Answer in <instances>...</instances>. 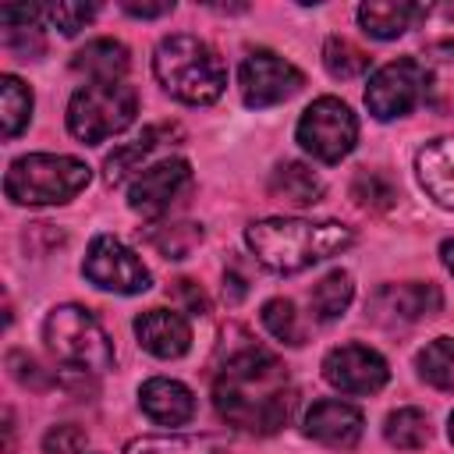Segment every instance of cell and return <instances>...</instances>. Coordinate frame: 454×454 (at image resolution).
<instances>
[{
  "label": "cell",
  "mask_w": 454,
  "mask_h": 454,
  "mask_svg": "<svg viewBox=\"0 0 454 454\" xmlns=\"http://www.w3.org/2000/svg\"><path fill=\"white\" fill-rule=\"evenodd\" d=\"M213 404L223 422L245 433H277L287 426L294 411V390L287 387V369L273 351L255 344L252 337L238 333V340L223 344Z\"/></svg>",
  "instance_id": "cell-1"
},
{
  "label": "cell",
  "mask_w": 454,
  "mask_h": 454,
  "mask_svg": "<svg viewBox=\"0 0 454 454\" xmlns=\"http://www.w3.org/2000/svg\"><path fill=\"white\" fill-rule=\"evenodd\" d=\"M355 241V231L337 220H298V216H266L245 227L248 252L273 273H301L312 262H323L344 252Z\"/></svg>",
  "instance_id": "cell-2"
},
{
  "label": "cell",
  "mask_w": 454,
  "mask_h": 454,
  "mask_svg": "<svg viewBox=\"0 0 454 454\" xmlns=\"http://www.w3.org/2000/svg\"><path fill=\"white\" fill-rule=\"evenodd\" d=\"M153 74L174 99L192 106L216 103L227 89V67L220 53L188 32H174L160 39L153 53Z\"/></svg>",
  "instance_id": "cell-3"
},
{
  "label": "cell",
  "mask_w": 454,
  "mask_h": 454,
  "mask_svg": "<svg viewBox=\"0 0 454 454\" xmlns=\"http://www.w3.org/2000/svg\"><path fill=\"white\" fill-rule=\"evenodd\" d=\"M89 167L78 156L28 153L18 156L4 174V195L18 206H57L74 199L89 184Z\"/></svg>",
  "instance_id": "cell-4"
},
{
  "label": "cell",
  "mask_w": 454,
  "mask_h": 454,
  "mask_svg": "<svg viewBox=\"0 0 454 454\" xmlns=\"http://www.w3.org/2000/svg\"><path fill=\"white\" fill-rule=\"evenodd\" d=\"M43 340L53 351V358L64 362V369L96 376L114 365V344H110L106 330L99 326V319L85 305L67 301V305L50 309V316L43 323Z\"/></svg>",
  "instance_id": "cell-5"
},
{
  "label": "cell",
  "mask_w": 454,
  "mask_h": 454,
  "mask_svg": "<svg viewBox=\"0 0 454 454\" xmlns=\"http://www.w3.org/2000/svg\"><path fill=\"white\" fill-rule=\"evenodd\" d=\"M138 114V92L128 82H89L74 89L67 103V131L85 142H106L135 124Z\"/></svg>",
  "instance_id": "cell-6"
},
{
  "label": "cell",
  "mask_w": 454,
  "mask_h": 454,
  "mask_svg": "<svg viewBox=\"0 0 454 454\" xmlns=\"http://www.w3.org/2000/svg\"><path fill=\"white\" fill-rule=\"evenodd\" d=\"M294 138L312 160L340 163L358 142V121H355L351 106L340 103L337 96H319L301 110Z\"/></svg>",
  "instance_id": "cell-7"
},
{
  "label": "cell",
  "mask_w": 454,
  "mask_h": 454,
  "mask_svg": "<svg viewBox=\"0 0 454 454\" xmlns=\"http://www.w3.org/2000/svg\"><path fill=\"white\" fill-rule=\"evenodd\" d=\"M429 92V71L415 57H397L372 71L365 85V106L376 121H394L411 114Z\"/></svg>",
  "instance_id": "cell-8"
},
{
  "label": "cell",
  "mask_w": 454,
  "mask_h": 454,
  "mask_svg": "<svg viewBox=\"0 0 454 454\" xmlns=\"http://www.w3.org/2000/svg\"><path fill=\"white\" fill-rule=\"evenodd\" d=\"M85 280H92L103 291H117V294H142L149 291L153 277L145 270V262L114 234H96L89 241L85 262H82Z\"/></svg>",
  "instance_id": "cell-9"
},
{
  "label": "cell",
  "mask_w": 454,
  "mask_h": 454,
  "mask_svg": "<svg viewBox=\"0 0 454 454\" xmlns=\"http://www.w3.org/2000/svg\"><path fill=\"white\" fill-rule=\"evenodd\" d=\"M238 85H241L245 106L262 110L291 99L305 85V74L273 50H252L238 67Z\"/></svg>",
  "instance_id": "cell-10"
},
{
  "label": "cell",
  "mask_w": 454,
  "mask_h": 454,
  "mask_svg": "<svg viewBox=\"0 0 454 454\" xmlns=\"http://www.w3.org/2000/svg\"><path fill=\"white\" fill-rule=\"evenodd\" d=\"M188 184H192V167H188V160H181V156L160 160V163L145 167V170L131 181V188H128V206H131L138 216L156 220V216H163V213L188 192Z\"/></svg>",
  "instance_id": "cell-11"
},
{
  "label": "cell",
  "mask_w": 454,
  "mask_h": 454,
  "mask_svg": "<svg viewBox=\"0 0 454 454\" xmlns=\"http://www.w3.org/2000/svg\"><path fill=\"white\" fill-rule=\"evenodd\" d=\"M323 380L340 394H376L387 380V358L365 344H340L330 348L323 358Z\"/></svg>",
  "instance_id": "cell-12"
},
{
  "label": "cell",
  "mask_w": 454,
  "mask_h": 454,
  "mask_svg": "<svg viewBox=\"0 0 454 454\" xmlns=\"http://www.w3.org/2000/svg\"><path fill=\"white\" fill-rule=\"evenodd\" d=\"M443 305V294L436 284H422V280H408V284H383L376 287V294L369 298V316L380 326H408L419 319L436 316Z\"/></svg>",
  "instance_id": "cell-13"
},
{
  "label": "cell",
  "mask_w": 454,
  "mask_h": 454,
  "mask_svg": "<svg viewBox=\"0 0 454 454\" xmlns=\"http://www.w3.org/2000/svg\"><path fill=\"white\" fill-rule=\"evenodd\" d=\"M362 429H365V419L348 401L326 397L305 411V433L326 447H337V450H351L362 440Z\"/></svg>",
  "instance_id": "cell-14"
},
{
  "label": "cell",
  "mask_w": 454,
  "mask_h": 454,
  "mask_svg": "<svg viewBox=\"0 0 454 454\" xmlns=\"http://www.w3.org/2000/svg\"><path fill=\"white\" fill-rule=\"evenodd\" d=\"M138 344L156 358H181L192 348V326L177 309H145L135 316Z\"/></svg>",
  "instance_id": "cell-15"
},
{
  "label": "cell",
  "mask_w": 454,
  "mask_h": 454,
  "mask_svg": "<svg viewBox=\"0 0 454 454\" xmlns=\"http://www.w3.org/2000/svg\"><path fill=\"white\" fill-rule=\"evenodd\" d=\"M415 177L436 206L454 209V135L433 138L415 153Z\"/></svg>",
  "instance_id": "cell-16"
},
{
  "label": "cell",
  "mask_w": 454,
  "mask_h": 454,
  "mask_svg": "<svg viewBox=\"0 0 454 454\" xmlns=\"http://www.w3.org/2000/svg\"><path fill=\"white\" fill-rule=\"evenodd\" d=\"M138 404L160 426H184L195 415V394L181 380H170V376L145 380L138 387Z\"/></svg>",
  "instance_id": "cell-17"
},
{
  "label": "cell",
  "mask_w": 454,
  "mask_h": 454,
  "mask_svg": "<svg viewBox=\"0 0 454 454\" xmlns=\"http://www.w3.org/2000/svg\"><path fill=\"white\" fill-rule=\"evenodd\" d=\"M174 138H181V128H177V124H149L138 138L117 145V149L106 156V163H103V181H106L110 188H114V184H124L135 170H145L142 163H145L160 145H167V142H174Z\"/></svg>",
  "instance_id": "cell-18"
},
{
  "label": "cell",
  "mask_w": 454,
  "mask_h": 454,
  "mask_svg": "<svg viewBox=\"0 0 454 454\" xmlns=\"http://www.w3.org/2000/svg\"><path fill=\"white\" fill-rule=\"evenodd\" d=\"M326 184L323 177L298 163V160H287V163H277L273 174H270V195L280 199V202H291V206H316L323 199Z\"/></svg>",
  "instance_id": "cell-19"
},
{
  "label": "cell",
  "mask_w": 454,
  "mask_h": 454,
  "mask_svg": "<svg viewBox=\"0 0 454 454\" xmlns=\"http://www.w3.org/2000/svg\"><path fill=\"white\" fill-rule=\"evenodd\" d=\"M128 64H131L128 60V46L117 43V39H92L71 60V67L78 74H85L89 82H121Z\"/></svg>",
  "instance_id": "cell-20"
},
{
  "label": "cell",
  "mask_w": 454,
  "mask_h": 454,
  "mask_svg": "<svg viewBox=\"0 0 454 454\" xmlns=\"http://www.w3.org/2000/svg\"><path fill=\"white\" fill-rule=\"evenodd\" d=\"M422 4H408V0H365L358 7V25L372 35V39H397L411 28V21L419 18Z\"/></svg>",
  "instance_id": "cell-21"
},
{
  "label": "cell",
  "mask_w": 454,
  "mask_h": 454,
  "mask_svg": "<svg viewBox=\"0 0 454 454\" xmlns=\"http://www.w3.org/2000/svg\"><path fill=\"white\" fill-rule=\"evenodd\" d=\"M415 25H419V35H422V46L433 57H440V60L454 57V0L419 7Z\"/></svg>",
  "instance_id": "cell-22"
},
{
  "label": "cell",
  "mask_w": 454,
  "mask_h": 454,
  "mask_svg": "<svg viewBox=\"0 0 454 454\" xmlns=\"http://www.w3.org/2000/svg\"><path fill=\"white\" fill-rule=\"evenodd\" d=\"M355 298V284H351V273L348 270H330L309 294V309L319 323H333L344 316V309L351 305Z\"/></svg>",
  "instance_id": "cell-23"
},
{
  "label": "cell",
  "mask_w": 454,
  "mask_h": 454,
  "mask_svg": "<svg viewBox=\"0 0 454 454\" xmlns=\"http://www.w3.org/2000/svg\"><path fill=\"white\" fill-rule=\"evenodd\" d=\"M28 121H32V89L21 78L4 74L0 78V131H4V138L21 135Z\"/></svg>",
  "instance_id": "cell-24"
},
{
  "label": "cell",
  "mask_w": 454,
  "mask_h": 454,
  "mask_svg": "<svg viewBox=\"0 0 454 454\" xmlns=\"http://www.w3.org/2000/svg\"><path fill=\"white\" fill-rule=\"evenodd\" d=\"M383 436L397 450H419L429 443V419L419 408H397L383 422Z\"/></svg>",
  "instance_id": "cell-25"
},
{
  "label": "cell",
  "mask_w": 454,
  "mask_h": 454,
  "mask_svg": "<svg viewBox=\"0 0 454 454\" xmlns=\"http://www.w3.org/2000/svg\"><path fill=\"white\" fill-rule=\"evenodd\" d=\"M419 376L436 390L454 394V337H436L419 351Z\"/></svg>",
  "instance_id": "cell-26"
},
{
  "label": "cell",
  "mask_w": 454,
  "mask_h": 454,
  "mask_svg": "<svg viewBox=\"0 0 454 454\" xmlns=\"http://www.w3.org/2000/svg\"><path fill=\"white\" fill-rule=\"evenodd\" d=\"M323 67L333 78L351 82V78H358V74L369 71V53L362 46H355L351 39H344V35H330L323 43Z\"/></svg>",
  "instance_id": "cell-27"
},
{
  "label": "cell",
  "mask_w": 454,
  "mask_h": 454,
  "mask_svg": "<svg viewBox=\"0 0 454 454\" xmlns=\"http://www.w3.org/2000/svg\"><path fill=\"white\" fill-rule=\"evenodd\" d=\"M145 241L163 255V259H188V252L202 241V227L199 223H160L145 231Z\"/></svg>",
  "instance_id": "cell-28"
},
{
  "label": "cell",
  "mask_w": 454,
  "mask_h": 454,
  "mask_svg": "<svg viewBox=\"0 0 454 454\" xmlns=\"http://www.w3.org/2000/svg\"><path fill=\"white\" fill-rule=\"evenodd\" d=\"M124 454H220L213 440L206 436H177V433H167V436H135Z\"/></svg>",
  "instance_id": "cell-29"
},
{
  "label": "cell",
  "mask_w": 454,
  "mask_h": 454,
  "mask_svg": "<svg viewBox=\"0 0 454 454\" xmlns=\"http://www.w3.org/2000/svg\"><path fill=\"white\" fill-rule=\"evenodd\" d=\"M351 199L362 206V209H372V213H383L394 206L397 199V188L387 174L380 170H358L355 181H351Z\"/></svg>",
  "instance_id": "cell-30"
},
{
  "label": "cell",
  "mask_w": 454,
  "mask_h": 454,
  "mask_svg": "<svg viewBox=\"0 0 454 454\" xmlns=\"http://www.w3.org/2000/svg\"><path fill=\"white\" fill-rule=\"evenodd\" d=\"M259 319H262V326L270 330V337H277L280 344H301V340H305V333H301V326H298L294 301H287V298H270V301L262 305Z\"/></svg>",
  "instance_id": "cell-31"
},
{
  "label": "cell",
  "mask_w": 454,
  "mask_h": 454,
  "mask_svg": "<svg viewBox=\"0 0 454 454\" xmlns=\"http://www.w3.org/2000/svg\"><path fill=\"white\" fill-rule=\"evenodd\" d=\"M43 18L60 28V35H78L92 18H96V4H74V0H64V4H46L43 7Z\"/></svg>",
  "instance_id": "cell-32"
},
{
  "label": "cell",
  "mask_w": 454,
  "mask_h": 454,
  "mask_svg": "<svg viewBox=\"0 0 454 454\" xmlns=\"http://www.w3.org/2000/svg\"><path fill=\"white\" fill-rule=\"evenodd\" d=\"M7 369H11V376H14L21 387H32V390H46V387L53 383V376L43 372V365H39L28 351H11V355H7Z\"/></svg>",
  "instance_id": "cell-33"
},
{
  "label": "cell",
  "mask_w": 454,
  "mask_h": 454,
  "mask_svg": "<svg viewBox=\"0 0 454 454\" xmlns=\"http://www.w3.org/2000/svg\"><path fill=\"white\" fill-rule=\"evenodd\" d=\"M43 454H85V433L78 426H53L43 436Z\"/></svg>",
  "instance_id": "cell-34"
},
{
  "label": "cell",
  "mask_w": 454,
  "mask_h": 454,
  "mask_svg": "<svg viewBox=\"0 0 454 454\" xmlns=\"http://www.w3.org/2000/svg\"><path fill=\"white\" fill-rule=\"evenodd\" d=\"M4 46L11 53H18V57H39L46 50V43H43L35 25H28V28H4Z\"/></svg>",
  "instance_id": "cell-35"
},
{
  "label": "cell",
  "mask_w": 454,
  "mask_h": 454,
  "mask_svg": "<svg viewBox=\"0 0 454 454\" xmlns=\"http://www.w3.org/2000/svg\"><path fill=\"white\" fill-rule=\"evenodd\" d=\"M174 294L181 298V305H184L188 316H206V312H209V298L202 294V287H199L195 280H188V277L174 280Z\"/></svg>",
  "instance_id": "cell-36"
},
{
  "label": "cell",
  "mask_w": 454,
  "mask_h": 454,
  "mask_svg": "<svg viewBox=\"0 0 454 454\" xmlns=\"http://www.w3.org/2000/svg\"><path fill=\"white\" fill-rule=\"evenodd\" d=\"M131 18H163L174 11V0H160V4H138V0H124L121 4Z\"/></svg>",
  "instance_id": "cell-37"
},
{
  "label": "cell",
  "mask_w": 454,
  "mask_h": 454,
  "mask_svg": "<svg viewBox=\"0 0 454 454\" xmlns=\"http://www.w3.org/2000/svg\"><path fill=\"white\" fill-rule=\"evenodd\" d=\"M245 294H248L245 277H241L238 270H227V273H223V298H227V305H238Z\"/></svg>",
  "instance_id": "cell-38"
},
{
  "label": "cell",
  "mask_w": 454,
  "mask_h": 454,
  "mask_svg": "<svg viewBox=\"0 0 454 454\" xmlns=\"http://www.w3.org/2000/svg\"><path fill=\"white\" fill-rule=\"evenodd\" d=\"M440 259H443V266H447V273L454 277V238H447V241L440 245Z\"/></svg>",
  "instance_id": "cell-39"
},
{
  "label": "cell",
  "mask_w": 454,
  "mask_h": 454,
  "mask_svg": "<svg viewBox=\"0 0 454 454\" xmlns=\"http://www.w3.org/2000/svg\"><path fill=\"white\" fill-rule=\"evenodd\" d=\"M450 443H454V411H450Z\"/></svg>",
  "instance_id": "cell-40"
}]
</instances>
